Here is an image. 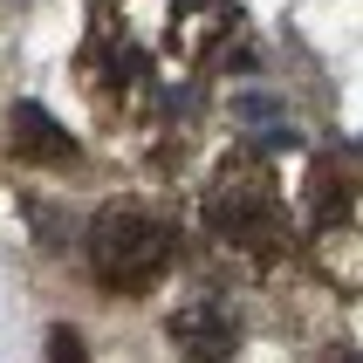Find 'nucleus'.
I'll list each match as a JSON object with an SVG mask.
<instances>
[{"label": "nucleus", "mask_w": 363, "mask_h": 363, "mask_svg": "<svg viewBox=\"0 0 363 363\" xmlns=\"http://www.w3.org/2000/svg\"><path fill=\"white\" fill-rule=\"evenodd\" d=\"M89 267L117 295H151L172 274V233L144 213H103L89 226Z\"/></svg>", "instance_id": "1"}, {"label": "nucleus", "mask_w": 363, "mask_h": 363, "mask_svg": "<svg viewBox=\"0 0 363 363\" xmlns=\"http://www.w3.org/2000/svg\"><path fill=\"white\" fill-rule=\"evenodd\" d=\"M213 233H226L240 254H261V261H274L288 247V220L267 185H226L213 199Z\"/></svg>", "instance_id": "2"}, {"label": "nucleus", "mask_w": 363, "mask_h": 363, "mask_svg": "<svg viewBox=\"0 0 363 363\" xmlns=\"http://www.w3.org/2000/svg\"><path fill=\"white\" fill-rule=\"evenodd\" d=\"M164 329H172V343H179L192 363H226L233 350H240V336H247L240 308L226 302V295H192L185 308H172Z\"/></svg>", "instance_id": "3"}, {"label": "nucleus", "mask_w": 363, "mask_h": 363, "mask_svg": "<svg viewBox=\"0 0 363 363\" xmlns=\"http://www.w3.org/2000/svg\"><path fill=\"white\" fill-rule=\"evenodd\" d=\"M14 151L28 164H69L76 158V144L62 138V123L41 110V103H14Z\"/></svg>", "instance_id": "4"}, {"label": "nucleus", "mask_w": 363, "mask_h": 363, "mask_svg": "<svg viewBox=\"0 0 363 363\" xmlns=\"http://www.w3.org/2000/svg\"><path fill=\"white\" fill-rule=\"evenodd\" d=\"M48 363H89V350H82L76 329H48Z\"/></svg>", "instance_id": "5"}, {"label": "nucleus", "mask_w": 363, "mask_h": 363, "mask_svg": "<svg viewBox=\"0 0 363 363\" xmlns=\"http://www.w3.org/2000/svg\"><path fill=\"white\" fill-rule=\"evenodd\" d=\"M323 363H363V357H357V350H329Z\"/></svg>", "instance_id": "6"}]
</instances>
